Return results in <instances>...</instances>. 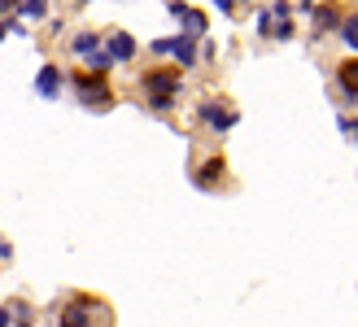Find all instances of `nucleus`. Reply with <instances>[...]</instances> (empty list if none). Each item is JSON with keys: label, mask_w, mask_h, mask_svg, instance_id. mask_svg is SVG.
<instances>
[{"label": "nucleus", "mask_w": 358, "mask_h": 327, "mask_svg": "<svg viewBox=\"0 0 358 327\" xmlns=\"http://www.w3.org/2000/svg\"><path fill=\"white\" fill-rule=\"evenodd\" d=\"M336 83H341V92L350 101H358V57H345L341 66H336Z\"/></svg>", "instance_id": "2"}, {"label": "nucleus", "mask_w": 358, "mask_h": 327, "mask_svg": "<svg viewBox=\"0 0 358 327\" xmlns=\"http://www.w3.org/2000/svg\"><path fill=\"white\" fill-rule=\"evenodd\" d=\"M9 5H13V0H0V9H9Z\"/></svg>", "instance_id": "5"}, {"label": "nucleus", "mask_w": 358, "mask_h": 327, "mask_svg": "<svg viewBox=\"0 0 358 327\" xmlns=\"http://www.w3.org/2000/svg\"><path fill=\"white\" fill-rule=\"evenodd\" d=\"M114 52H118V57H131V40H127V35H114Z\"/></svg>", "instance_id": "3"}, {"label": "nucleus", "mask_w": 358, "mask_h": 327, "mask_svg": "<svg viewBox=\"0 0 358 327\" xmlns=\"http://www.w3.org/2000/svg\"><path fill=\"white\" fill-rule=\"evenodd\" d=\"M345 40L358 44V17H350V22H345Z\"/></svg>", "instance_id": "4"}, {"label": "nucleus", "mask_w": 358, "mask_h": 327, "mask_svg": "<svg viewBox=\"0 0 358 327\" xmlns=\"http://www.w3.org/2000/svg\"><path fill=\"white\" fill-rule=\"evenodd\" d=\"M145 87H149V96H153L157 105H166V101L179 92V75H175V70H153V75L145 79Z\"/></svg>", "instance_id": "1"}]
</instances>
